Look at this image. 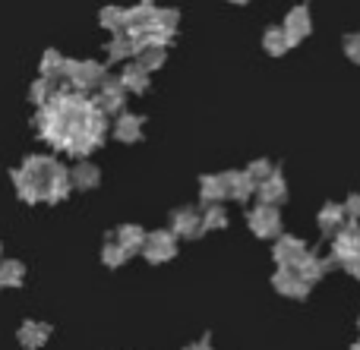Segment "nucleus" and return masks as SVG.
<instances>
[{
    "instance_id": "20e7f679",
    "label": "nucleus",
    "mask_w": 360,
    "mask_h": 350,
    "mask_svg": "<svg viewBox=\"0 0 360 350\" xmlns=\"http://www.w3.org/2000/svg\"><path fill=\"white\" fill-rule=\"evenodd\" d=\"M247 224H250V231L256 234V237H278V231H281V215L275 212V206H256L253 212H250V218H247Z\"/></svg>"
},
{
    "instance_id": "4468645a",
    "label": "nucleus",
    "mask_w": 360,
    "mask_h": 350,
    "mask_svg": "<svg viewBox=\"0 0 360 350\" xmlns=\"http://www.w3.org/2000/svg\"><path fill=\"white\" fill-rule=\"evenodd\" d=\"M155 25V4L152 0H143L133 10H127V32H143Z\"/></svg>"
},
{
    "instance_id": "7ed1b4c3",
    "label": "nucleus",
    "mask_w": 360,
    "mask_h": 350,
    "mask_svg": "<svg viewBox=\"0 0 360 350\" xmlns=\"http://www.w3.org/2000/svg\"><path fill=\"white\" fill-rule=\"evenodd\" d=\"M272 288L278 290L281 297H291V300H304L307 294H310L313 284L307 281L304 275H300L297 269H278L272 278Z\"/></svg>"
},
{
    "instance_id": "5701e85b",
    "label": "nucleus",
    "mask_w": 360,
    "mask_h": 350,
    "mask_svg": "<svg viewBox=\"0 0 360 350\" xmlns=\"http://www.w3.org/2000/svg\"><path fill=\"white\" fill-rule=\"evenodd\" d=\"M291 35L285 32V25L281 29H269L266 35H262V48H266V54H272V57H281L288 48H291Z\"/></svg>"
},
{
    "instance_id": "72a5a7b5",
    "label": "nucleus",
    "mask_w": 360,
    "mask_h": 350,
    "mask_svg": "<svg viewBox=\"0 0 360 350\" xmlns=\"http://www.w3.org/2000/svg\"><path fill=\"white\" fill-rule=\"evenodd\" d=\"M247 174L253 177V180H256V187H259L262 180H269V177L275 174V170H272V161H266V158H259V161H253V164H250V168H247Z\"/></svg>"
},
{
    "instance_id": "cd10ccee",
    "label": "nucleus",
    "mask_w": 360,
    "mask_h": 350,
    "mask_svg": "<svg viewBox=\"0 0 360 350\" xmlns=\"http://www.w3.org/2000/svg\"><path fill=\"white\" fill-rule=\"evenodd\" d=\"M202 227L205 231H221V227H228V215H224L221 202H209V206L202 208Z\"/></svg>"
},
{
    "instance_id": "4be33fe9",
    "label": "nucleus",
    "mask_w": 360,
    "mask_h": 350,
    "mask_svg": "<svg viewBox=\"0 0 360 350\" xmlns=\"http://www.w3.org/2000/svg\"><path fill=\"white\" fill-rule=\"evenodd\" d=\"M332 262H335V256H332V259H319V256H313V253H307L304 262L297 265V271H300V275H304L310 284H316L319 278H323L326 271H329V265H332Z\"/></svg>"
},
{
    "instance_id": "9b49d317",
    "label": "nucleus",
    "mask_w": 360,
    "mask_h": 350,
    "mask_svg": "<svg viewBox=\"0 0 360 350\" xmlns=\"http://www.w3.org/2000/svg\"><path fill=\"white\" fill-rule=\"evenodd\" d=\"M354 253H360V227L345 224L342 231L335 234V240H332V256H335L338 262H345V259L354 256Z\"/></svg>"
},
{
    "instance_id": "ddd939ff",
    "label": "nucleus",
    "mask_w": 360,
    "mask_h": 350,
    "mask_svg": "<svg viewBox=\"0 0 360 350\" xmlns=\"http://www.w3.org/2000/svg\"><path fill=\"white\" fill-rule=\"evenodd\" d=\"M310 29H313V22H310V10H307V6H294V10L285 16V32L291 35L294 44H297L300 38L310 35Z\"/></svg>"
},
{
    "instance_id": "423d86ee",
    "label": "nucleus",
    "mask_w": 360,
    "mask_h": 350,
    "mask_svg": "<svg viewBox=\"0 0 360 350\" xmlns=\"http://www.w3.org/2000/svg\"><path fill=\"white\" fill-rule=\"evenodd\" d=\"M70 183H73V174L63 164H54V170L44 177V202H63L70 196Z\"/></svg>"
},
{
    "instance_id": "2f4dec72",
    "label": "nucleus",
    "mask_w": 360,
    "mask_h": 350,
    "mask_svg": "<svg viewBox=\"0 0 360 350\" xmlns=\"http://www.w3.org/2000/svg\"><path fill=\"white\" fill-rule=\"evenodd\" d=\"M127 256H130V253H127L124 246L117 243V240L105 243V250H101V262H105L108 269H117V265H124V262H127Z\"/></svg>"
},
{
    "instance_id": "dca6fc26",
    "label": "nucleus",
    "mask_w": 360,
    "mask_h": 350,
    "mask_svg": "<svg viewBox=\"0 0 360 350\" xmlns=\"http://www.w3.org/2000/svg\"><path fill=\"white\" fill-rule=\"evenodd\" d=\"M114 136H117L120 142H139V136H143V117H139V114H117V120H114Z\"/></svg>"
},
{
    "instance_id": "2eb2a0df",
    "label": "nucleus",
    "mask_w": 360,
    "mask_h": 350,
    "mask_svg": "<svg viewBox=\"0 0 360 350\" xmlns=\"http://www.w3.org/2000/svg\"><path fill=\"white\" fill-rule=\"evenodd\" d=\"M256 193H259V199L266 202V206H278V202L288 199V183H285V177L275 170L269 180H262L259 187H256Z\"/></svg>"
},
{
    "instance_id": "f257e3e1",
    "label": "nucleus",
    "mask_w": 360,
    "mask_h": 350,
    "mask_svg": "<svg viewBox=\"0 0 360 350\" xmlns=\"http://www.w3.org/2000/svg\"><path fill=\"white\" fill-rule=\"evenodd\" d=\"M63 76L70 79V86H73L76 92H86V88H95L105 82V69L95 60H67Z\"/></svg>"
},
{
    "instance_id": "a878e982",
    "label": "nucleus",
    "mask_w": 360,
    "mask_h": 350,
    "mask_svg": "<svg viewBox=\"0 0 360 350\" xmlns=\"http://www.w3.org/2000/svg\"><path fill=\"white\" fill-rule=\"evenodd\" d=\"M22 278H25L22 262H16V259H4L0 262V288H19Z\"/></svg>"
},
{
    "instance_id": "0eeeda50",
    "label": "nucleus",
    "mask_w": 360,
    "mask_h": 350,
    "mask_svg": "<svg viewBox=\"0 0 360 350\" xmlns=\"http://www.w3.org/2000/svg\"><path fill=\"white\" fill-rule=\"evenodd\" d=\"M124 82L120 79H108L105 76V82L98 86V98H95V105L101 107L105 114H120L124 111Z\"/></svg>"
},
{
    "instance_id": "f03ea898",
    "label": "nucleus",
    "mask_w": 360,
    "mask_h": 350,
    "mask_svg": "<svg viewBox=\"0 0 360 350\" xmlns=\"http://www.w3.org/2000/svg\"><path fill=\"white\" fill-rule=\"evenodd\" d=\"M174 253H177V234L174 231H155L146 237L143 256L149 259V262L162 265V262H168V259H174Z\"/></svg>"
},
{
    "instance_id": "aec40b11",
    "label": "nucleus",
    "mask_w": 360,
    "mask_h": 350,
    "mask_svg": "<svg viewBox=\"0 0 360 350\" xmlns=\"http://www.w3.org/2000/svg\"><path fill=\"white\" fill-rule=\"evenodd\" d=\"M120 82H124L127 92H146L149 88V69L143 63H127L120 69Z\"/></svg>"
},
{
    "instance_id": "f704fd0d",
    "label": "nucleus",
    "mask_w": 360,
    "mask_h": 350,
    "mask_svg": "<svg viewBox=\"0 0 360 350\" xmlns=\"http://www.w3.org/2000/svg\"><path fill=\"white\" fill-rule=\"evenodd\" d=\"M345 54H348V60L360 63V35H348V38H345Z\"/></svg>"
},
{
    "instance_id": "c85d7f7f",
    "label": "nucleus",
    "mask_w": 360,
    "mask_h": 350,
    "mask_svg": "<svg viewBox=\"0 0 360 350\" xmlns=\"http://www.w3.org/2000/svg\"><path fill=\"white\" fill-rule=\"evenodd\" d=\"M63 69H67V57L54 48L44 51L41 54V76H51V79H54V76H63Z\"/></svg>"
},
{
    "instance_id": "f3484780",
    "label": "nucleus",
    "mask_w": 360,
    "mask_h": 350,
    "mask_svg": "<svg viewBox=\"0 0 360 350\" xmlns=\"http://www.w3.org/2000/svg\"><path fill=\"white\" fill-rule=\"evenodd\" d=\"M199 196L202 202H221L228 196V183H224V174H202L199 177Z\"/></svg>"
},
{
    "instance_id": "1a4fd4ad",
    "label": "nucleus",
    "mask_w": 360,
    "mask_h": 350,
    "mask_svg": "<svg viewBox=\"0 0 360 350\" xmlns=\"http://www.w3.org/2000/svg\"><path fill=\"white\" fill-rule=\"evenodd\" d=\"M16 338H19V347H22V350H38V347L48 344V338H51V325H48V322H35V319H29V322H22V325H19Z\"/></svg>"
},
{
    "instance_id": "393cba45",
    "label": "nucleus",
    "mask_w": 360,
    "mask_h": 350,
    "mask_svg": "<svg viewBox=\"0 0 360 350\" xmlns=\"http://www.w3.org/2000/svg\"><path fill=\"white\" fill-rule=\"evenodd\" d=\"M98 22H101V29L120 35V32H127V10L124 6H105L101 16H98Z\"/></svg>"
},
{
    "instance_id": "a211bd4d",
    "label": "nucleus",
    "mask_w": 360,
    "mask_h": 350,
    "mask_svg": "<svg viewBox=\"0 0 360 350\" xmlns=\"http://www.w3.org/2000/svg\"><path fill=\"white\" fill-rule=\"evenodd\" d=\"M146 237H149V234H146L139 224H120L117 234H114V240H117V243L124 246L127 253H143Z\"/></svg>"
},
{
    "instance_id": "b1692460",
    "label": "nucleus",
    "mask_w": 360,
    "mask_h": 350,
    "mask_svg": "<svg viewBox=\"0 0 360 350\" xmlns=\"http://www.w3.org/2000/svg\"><path fill=\"white\" fill-rule=\"evenodd\" d=\"M98 180H101V170L95 168L92 161H79V164L73 168V187L92 189V187H98Z\"/></svg>"
},
{
    "instance_id": "9d476101",
    "label": "nucleus",
    "mask_w": 360,
    "mask_h": 350,
    "mask_svg": "<svg viewBox=\"0 0 360 350\" xmlns=\"http://www.w3.org/2000/svg\"><path fill=\"white\" fill-rule=\"evenodd\" d=\"M13 183H16L19 199L29 202V206H35V202L44 199V183L38 180V177H32L25 168H16V170H13Z\"/></svg>"
},
{
    "instance_id": "473e14b6",
    "label": "nucleus",
    "mask_w": 360,
    "mask_h": 350,
    "mask_svg": "<svg viewBox=\"0 0 360 350\" xmlns=\"http://www.w3.org/2000/svg\"><path fill=\"white\" fill-rule=\"evenodd\" d=\"M177 22H180V13L177 10H171V6H162V10H155V25H158V29L177 32Z\"/></svg>"
},
{
    "instance_id": "4c0bfd02",
    "label": "nucleus",
    "mask_w": 360,
    "mask_h": 350,
    "mask_svg": "<svg viewBox=\"0 0 360 350\" xmlns=\"http://www.w3.org/2000/svg\"><path fill=\"white\" fill-rule=\"evenodd\" d=\"M184 350H215V347H212L209 338H199V341H193V344H186Z\"/></svg>"
},
{
    "instance_id": "c9c22d12",
    "label": "nucleus",
    "mask_w": 360,
    "mask_h": 350,
    "mask_svg": "<svg viewBox=\"0 0 360 350\" xmlns=\"http://www.w3.org/2000/svg\"><path fill=\"white\" fill-rule=\"evenodd\" d=\"M342 265H345V271H348L351 278H360V253H354V256H348Z\"/></svg>"
},
{
    "instance_id": "c756f323",
    "label": "nucleus",
    "mask_w": 360,
    "mask_h": 350,
    "mask_svg": "<svg viewBox=\"0 0 360 350\" xmlns=\"http://www.w3.org/2000/svg\"><path fill=\"white\" fill-rule=\"evenodd\" d=\"M54 164H57V161H54V158H48V155H29V158L22 161V168L29 170L32 177H38V180L44 183V177L54 170Z\"/></svg>"
},
{
    "instance_id": "412c9836",
    "label": "nucleus",
    "mask_w": 360,
    "mask_h": 350,
    "mask_svg": "<svg viewBox=\"0 0 360 350\" xmlns=\"http://www.w3.org/2000/svg\"><path fill=\"white\" fill-rule=\"evenodd\" d=\"M345 218H348L345 206L329 202V206H323V212H319V227H323V234H338L345 227Z\"/></svg>"
},
{
    "instance_id": "7c9ffc66",
    "label": "nucleus",
    "mask_w": 360,
    "mask_h": 350,
    "mask_svg": "<svg viewBox=\"0 0 360 350\" xmlns=\"http://www.w3.org/2000/svg\"><path fill=\"white\" fill-rule=\"evenodd\" d=\"M165 57H168V48H155V44H152V48H143V51H139V54H136V63H143V67L152 73V69H158V67L165 63Z\"/></svg>"
},
{
    "instance_id": "6ab92c4d",
    "label": "nucleus",
    "mask_w": 360,
    "mask_h": 350,
    "mask_svg": "<svg viewBox=\"0 0 360 350\" xmlns=\"http://www.w3.org/2000/svg\"><path fill=\"white\" fill-rule=\"evenodd\" d=\"M130 57H136V41H133L130 32H120V35H114L111 41H108V60L111 63L130 60Z\"/></svg>"
},
{
    "instance_id": "58836bf2",
    "label": "nucleus",
    "mask_w": 360,
    "mask_h": 350,
    "mask_svg": "<svg viewBox=\"0 0 360 350\" xmlns=\"http://www.w3.org/2000/svg\"><path fill=\"white\" fill-rule=\"evenodd\" d=\"M351 350H360V341H354V344H351Z\"/></svg>"
},
{
    "instance_id": "bb28decb",
    "label": "nucleus",
    "mask_w": 360,
    "mask_h": 350,
    "mask_svg": "<svg viewBox=\"0 0 360 350\" xmlns=\"http://www.w3.org/2000/svg\"><path fill=\"white\" fill-rule=\"evenodd\" d=\"M57 95V86H54V79L51 76H41V79H35L32 82V92H29V98H32V105H48L51 98Z\"/></svg>"
},
{
    "instance_id": "39448f33",
    "label": "nucleus",
    "mask_w": 360,
    "mask_h": 350,
    "mask_svg": "<svg viewBox=\"0 0 360 350\" xmlns=\"http://www.w3.org/2000/svg\"><path fill=\"white\" fill-rule=\"evenodd\" d=\"M272 256H275V262H278V269H297L307 256V246H304V240H297V237H278Z\"/></svg>"
},
{
    "instance_id": "6e6552de",
    "label": "nucleus",
    "mask_w": 360,
    "mask_h": 350,
    "mask_svg": "<svg viewBox=\"0 0 360 350\" xmlns=\"http://www.w3.org/2000/svg\"><path fill=\"white\" fill-rule=\"evenodd\" d=\"M171 231L177 234V237H196V234H202V212H196V208H177V212H171Z\"/></svg>"
},
{
    "instance_id": "ea45409f",
    "label": "nucleus",
    "mask_w": 360,
    "mask_h": 350,
    "mask_svg": "<svg viewBox=\"0 0 360 350\" xmlns=\"http://www.w3.org/2000/svg\"><path fill=\"white\" fill-rule=\"evenodd\" d=\"M0 262H4V246H0Z\"/></svg>"
},
{
    "instance_id": "f8f14e48",
    "label": "nucleus",
    "mask_w": 360,
    "mask_h": 350,
    "mask_svg": "<svg viewBox=\"0 0 360 350\" xmlns=\"http://www.w3.org/2000/svg\"><path fill=\"white\" fill-rule=\"evenodd\" d=\"M224 183H228V196L237 202H247L250 196L256 193V180L247 174V170H228V174H224Z\"/></svg>"
},
{
    "instance_id": "e433bc0d",
    "label": "nucleus",
    "mask_w": 360,
    "mask_h": 350,
    "mask_svg": "<svg viewBox=\"0 0 360 350\" xmlns=\"http://www.w3.org/2000/svg\"><path fill=\"white\" fill-rule=\"evenodd\" d=\"M345 212H348L351 221L360 218V196H348V202H345Z\"/></svg>"
},
{
    "instance_id": "a19ab883",
    "label": "nucleus",
    "mask_w": 360,
    "mask_h": 350,
    "mask_svg": "<svg viewBox=\"0 0 360 350\" xmlns=\"http://www.w3.org/2000/svg\"><path fill=\"white\" fill-rule=\"evenodd\" d=\"M231 4H247V0H231Z\"/></svg>"
}]
</instances>
